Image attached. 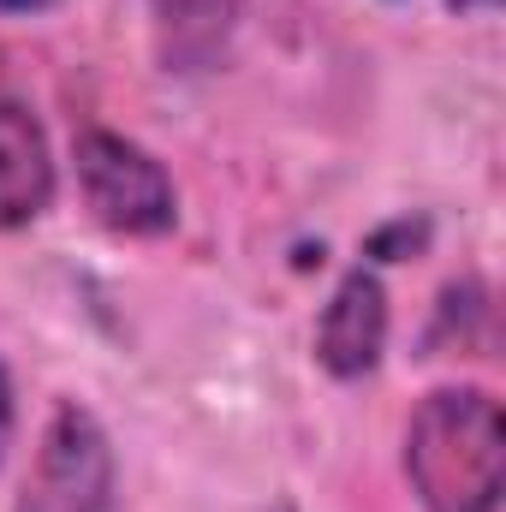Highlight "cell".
<instances>
[{"label":"cell","instance_id":"6da1fadb","mask_svg":"<svg viewBox=\"0 0 506 512\" xmlns=\"http://www.w3.org/2000/svg\"><path fill=\"white\" fill-rule=\"evenodd\" d=\"M405 477L423 512H501L506 417L483 387H435L405 423Z\"/></svg>","mask_w":506,"mask_h":512},{"label":"cell","instance_id":"5b68a950","mask_svg":"<svg viewBox=\"0 0 506 512\" xmlns=\"http://www.w3.org/2000/svg\"><path fill=\"white\" fill-rule=\"evenodd\" d=\"M48 203H54V155H48V137H42V126L24 108L0 102V233L30 227Z\"/></svg>","mask_w":506,"mask_h":512},{"label":"cell","instance_id":"52a82bcc","mask_svg":"<svg viewBox=\"0 0 506 512\" xmlns=\"http://www.w3.org/2000/svg\"><path fill=\"white\" fill-rule=\"evenodd\" d=\"M6 441H12V382L0 370V453H6Z\"/></svg>","mask_w":506,"mask_h":512},{"label":"cell","instance_id":"3957f363","mask_svg":"<svg viewBox=\"0 0 506 512\" xmlns=\"http://www.w3.org/2000/svg\"><path fill=\"white\" fill-rule=\"evenodd\" d=\"M114 477L120 471L102 417L78 399H60L12 512H114Z\"/></svg>","mask_w":506,"mask_h":512},{"label":"cell","instance_id":"8992f818","mask_svg":"<svg viewBox=\"0 0 506 512\" xmlns=\"http://www.w3.org/2000/svg\"><path fill=\"white\" fill-rule=\"evenodd\" d=\"M423 245H429V221H393V227H381L364 251L381 256V262H399V256L423 251Z\"/></svg>","mask_w":506,"mask_h":512},{"label":"cell","instance_id":"277c9868","mask_svg":"<svg viewBox=\"0 0 506 512\" xmlns=\"http://www.w3.org/2000/svg\"><path fill=\"white\" fill-rule=\"evenodd\" d=\"M387 352V286L376 268H346L316 322V364L334 382H364Z\"/></svg>","mask_w":506,"mask_h":512},{"label":"cell","instance_id":"ba28073f","mask_svg":"<svg viewBox=\"0 0 506 512\" xmlns=\"http://www.w3.org/2000/svg\"><path fill=\"white\" fill-rule=\"evenodd\" d=\"M447 6H453V12H495L501 0H447Z\"/></svg>","mask_w":506,"mask_h":512},{"label":"cell","instance_id":"7a4b0ae2","mask_svg":"<svg viewBox=\"0 0 506 512\" xmlns=\"http://www.w3.org/2000/svg\"><path fill=\"white\" fill-rule=\"evenodd\" d=\"M72 167H78V191H84V209L108 227V233H126V239H161L173 233L179 221V191L167 179V167L131 143L120 131H78L72 143Z\"/></svg>","mask_w":506,"mask_h":512},{"label":"cell","instance_id":"9c48e42d","mask_svg":"<svg viewBox=\"0 0 506 512\" xmlns=\"http://www.w3.org/2000/svg\"><path fill=\"white\" fill-rule=\"evenodd\" d=\"M42 6H54V0H0V12H42Z\"/></svg>","mask_w":506,"mask_h":512}]
</instances>
